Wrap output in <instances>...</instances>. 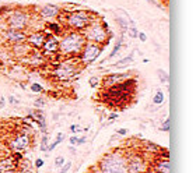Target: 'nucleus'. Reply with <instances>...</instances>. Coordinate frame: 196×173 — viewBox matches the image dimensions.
<instances>
[{
	"label": "nucleus",
	"instance_id": "1",
	"mask_svg": "<svg viewBox=\"0 0 196 173\" xmlns=\"http://www.w3.org/2000/svg\"><path fill=\"white\" fill-rule=\"evenodd\" d=\"M84 45H86L84 35H81L80 32H73L59 42V51L63 54H76L83 51Z\"/></svg>",
	"mask_w": 196,
	"mask_h": 173
},
{
	"label": "nucleus",
	"instance_id": "2",
	"mask_svg": "<svg viewBox=\"0 0 196 173\" xmlns=\"http://www.w3.org/2000/svg\"><path fill=\"white\" fill-rule=\"evenodd\" d=\"M101 173H127L126 159L120 154H109L100 163Z\"/></svg>",
	"mask_w": 196,
	"mask_h": 173
},
{
	"label": "nucleus",
	"instance_id": "3",
	"mask_svg": "<svg viewBox=\"0 0 196 173\" xmlns=\"http://www.w3.org/2000/svg\"><path fill=\"white\" fill-rule=\"evenodd\" d=\"M84 38L88 41H93V42H97V43H104L108 39V32H106V29L100 22H94V24H91L86 29Z\"/></svg>",
	"mask_w": 196,
	"mask_h": 173
},
{
	"label": "nucleus",
	"instance_id": "4",
	"mask_svg": "<svg viewBox=\"0 0 196 173\" xmlns=\"http://www.w3.org/2000/svg\"><path fill=\"white\" fill-rule=\"evenodd\" d=\"M77 73V64L76 61H63L58 66V69L55 70V76L59 80H69L73 76H76Z\"/></svg>",
	"mask_w": 196,
	"mask_h": 173
},
{
	"label": "nucleus",
	"instance_id": "5",
	"mask_svg": "<svg viewBox=\"0 0 196 173\" xmlns=\"http://www.w3.org/2000/svg\"><path fill=\"white\" fill-rule=\"evenodd\" d=\"M67 22L74 29H84L86 27L90 25V17L84 11H76V13H72L69 15Z\"/></svg>",
	"mask_w": 196,
	"mask_h": 173
},
{
	"label": "nucleus",
	"instance_id": "6",
	"mask_svg": "<svg viewBox=\"0 0 196 173\" xmlns=\"http://www.w3.org/2000/svg\"><path fill=\"white\" fill-rule=\"evenodd\" d=\"M100 54H101V47L95 43H88V45H84L83 51L80 52V57L84 64H90Z\"/></svg>",
	"mask_w": 196,
	"mask_h": 173
},
{
	"label": "nucleus",
	"instance_id": "7",
	"mask_svg": "<svg viewBox=\"0 0 196 173\" xmlns=\"http://www.w3.org/2000/svg\"><path fill=\"white\" fill-rule=\"evenodd\" d=\"M7 22H8L10 29H18L20 31V29H22L27 25V15L24 13L17 11V13H14V14L8 18Z\"/></svg>",
	"mask_w": 196,
	"mask_h": 173
},
{
	"label": "nucleus",
	"instance_id": "8",
	"mask_svg": "<svg viewBox=\"0 0 196 173\" xmlns=\"http://www.w3.org/2000/svg\"><path fill=\"white\" fill-rule=\"evenodd\" d=\"M126 169L127 173H143L146 170L144 161L139 156H134L129 162H126Z\"/></svg>",
	"mask_w": 196,
	"mask_h": 173
},
{
	"label": "nucleus",
	"instance_id": "9",
	"mask_svg": "<svg viewBox=\"0 0 196 173\" xmlns=\"http://www.w3.org/2000/svg\"><path fill=\"white\" fill-rule=\"evenodd\" d=\"M28 145H29L28 135H20V137H17L14 141L10 142V148L14 149L15 152H20V151H22V149H25Z\"/></svg>",
	"mask_w": 196,
	"mask_h": 173
},
{
	"label": "nucleus",
	"instance_id": "10",
	"mask_svg": "<svg viewBox=\"0 0 196 173\" xmlns=\"http://www.w3.org/2000/svg\"><path fill=\"white\" fill-rule=\"evenodd\" d=\"M130 76L129 73H123V74H111V76H106L105 80H104V85L105 86H112L118 83H122L123 80H126L127 77Z\"/></svg>",
	"mask_w": 196,
	"mask_h": 173
},
{
	"label": "nucleus",
	"instance_id": "11",
	"mask_svg": "<svg viewBox=\"0 0 196 173\" xmlns=\"http://www.w3.org/2000/svg\"><path fill=\"white\" fill-rule=\"evenodd\" d=\"M42 49H44V52L46 54L55 53L56 51H59V42H58V39H56L55 36H49L48 39H45Z\"/></svg>",
	"mask_w": 196,
	"mask_h": 173
},
{
	"label": "nucleus",
	"instance_id": "12",
	"mask_svg": "<svg viewBox=\"0 0 196 173\" xmlns=\"http://www.w3.org/2000/svg\"><path fill=\"white\" fill-rule=\"evenodd\" d=\"M6 36H7V39L10 42H14V43H21L27 39L25 34L22 32V31H18V29H8Z\"/></svg>",
	"mask_w": 196,
	"mask_h": 173
},
{
	"label": "nucleus",
	"instance_id": "13",
	"mask_svg": "<svg viewBox=\"0 0 196 173\" xmlns=\"http://www.w3.org/2000/svg\"><path fill=\"white\" fill-rule=\"evenodd\" d=\"M29 45H32L35 47H42L44 46V42H45V35L42 32H34L27 38Z\"/></svg>",
	"mask_w": 196,
	"mask_h": 173
},
{
	"label": "nucleus",
	"instance_id": "14",
	"mask_svg": "<svg viewBox=\"0 0 196 173\" xmlns=\"http://www.w3.org/2000/svg\"><path fill=\"white\" fill-rule=\"evenodd\" d=\"M15 169V163L13 162V159H3L0 162V173H11Z\"/></svg>",
	"mask_w": 196,
	"mask_h": 173
},
{
	"label": "nucleus",
	"instance_id": "15",
	"mask_svg": "<svg viewBox=\"0 0 196 173\" xmlns=\"http://www.w3.org/2000/svg\"><path fill=\"white\" fill-rule=\"evenodd\" d=\"M58 13H59V8L56 6H45V7L41 8V15L45 18L55 17V15H58Z\"/></svg>",
	"mask_w": 196,
	"mask_h": 173
},
{
	"label": "nucleus",
	"instance_id": "16",
	"mask_svg": "<svg viewBox=\"0 0 196 173\" xmlns=\"http://www.w3.org/2000/svg\"><path fill=\"white\" fill-rule=\"evenodd\" d=\"M156 169L160 173H170V161H161L158 165H156Z\"/></svg>",
	"mask_w": 196,
	"mask_h": 173
},
{
	"label": "nucleus",
	"instance_id": "17",
	"mask_svg": "<svg viewBox=\"0 0 196 173\" xmlns=\"http://www.w3.org/2000/svg\"><path fill=\"white\" fill-rule=\"evenodd\" d=\"M132 61H133V56H127V57H123L122 60H119L118 63H115V67L116 69H122V67H126V66L132 64Z\"/></svg>",
	"mask_w": 196,
	"mask_h": 173
},
{
	"label": "nucleus",
	"instance_id": "18",
	"mask_svg": "<svg viewBox=\"0 0 196 173\" xmlns=\"http://www.w3.org/2000/svg\"><path fill=\"white\" fill-rule=\"evenodd\" d=\"M122 36H120L119 39H118V42H116V45H115V47H113V51H112V53L109 54V57L108 59H112V57H115L116 54H118V52L120 51V47H122Z\"/></svg>",
	"mask_w": 196,
	"mask_h": 173
},
{
	"label": "nucleus",
	"instance_id": "19",
	"mask_svg": "<svg viewBox=\"0 0 196 173\" xmlns=\"http://www.w3.org/2000/svg\"><path fill=\"white\" fill-rule=\"evenodd\" d=\"M153 102L157 103V105H160L164 102V94L161 92V91H157L156 92V95H154V98H153Z\"/></svg>",
	"mask_w": 196,
	"mask_h": 173
},
{
	"label": "nucleus",
	"instance_id": "20",
	"mask_svg": "<svg viewBox=\"0 0 196 173\" xmlns=\"http://www.w3.org/2000/svg\"><path fill=\"white\" fill-rule=\"evenodd\" d=\"M158 76H160V81L161 83H168V73L167 71H164V70H158Z\"/></svg>",
	"mask_w": 196,
	"mask_h": 173
},
{
	"label": "nucleus",
	"instance_id": "21",
	"mask_svg": "<svg viewBox=\"0 0 196 173\" xmlns=\"http://www.w3.org/2000/svg\"><path fill=\"white\" fill-rule=\"evenodd\" d=\"M88 84H90V86H93V88H95V86L100 84V78H98L97 76H93L90 80H88Z\"/></svg>",
	"mask_w": 196,
	"mask_h": 173
},
{
	"label": "nucleus",
	"instance_id": "22",
	"mask_svg": "<svg viewBox=\"0 0 196 173\" xmlns=\"http://www.w3.org/2000/svg\"><path fill=\"white\" fill-rule=\"evenodd\" d=\"M62 165H65V158H63V156H58V158L55 159V166L60 168Z\"/></svg>",
	"mask_w": 196,
	"mask_h": 173
},
{
	"label": "nucleus",
	"instance_id": "23",
	"mask_svg": "<svg viewBox=\"0 0 196 173\" xmlns=\"http://www.w3.org/2000/svg\"><path fill=\"white\" fill-rule=\"evenodd\" d=\"M46 148H48V135H44L42 137V142H41V149L46 151Z\"/></svg>",
	"mask_w": 196,
	"mask_h": 173
},
{
	"label": "nucleus",
	"instance_id": "24",
	"mask_svg": "<svg viewBox=\"0 0 196 173\" xmlns=\"http://www.w3.org/2000/svg\"><path fill=\"white\" fill-rule=\"evenodd\" d=\"M42 90H44V88H42L39 84H32V85H31V91H32V92H42Z\"/></svg>",
	"mask_w": 196,
	"mask_h": 173
},
{
	"label": "nucleus",
	"instance_id": "25",
	"mask_svg": "<svg viewBox=\"0 0 196 173\" xmlns=\"http://www.w3.org/2000/svg\"><path fill=\"white\" fill-rule=\"evenodd\" d=\"M60 168H62V169H60V173H66V172H69V169L72 168V162H67L66 165H62Z\"/></svg>",
	"mask_w": 196,
	"mask_h": 173
},
{
	"label": "nucleus",
	"instance_id": "26",
	"mask_svg": "<svg viewBox=\"0 0 196 173\" xmlns=\"http://www.w3.org/2000/svg\"><path fill=\"white\" fill-rule=\"evenodd\" d=\"M49 29H52V31L56 34L60 32V27H59L58 24H49Z\"/></svg>",
	"mask_w": 196,
	"mask_h": 173
},
{
	"label": "nucleus",
	"instance_id": "27",
	"mask_svg": "<svg viewBox=\"0 0 196 173\" xmlns=\"http://www.w3.org/2000/svg\"><path fill=\"white\" fill-rule=\"evenodd\" d=\"M137 29H136V27H132L130 29H129V35H130V38H136L137 36Z\"/></svg>",
	"mask_w": 196,
	"mask_h": 173
},
{
	"label": "nucleus",
	"instance_id": "28",
	"mask_svg": "<svg viewBox=\"0 0 196 173\" xmlns=\"http://www.w3.org/2000/svg\"><path fill=\"white\" fill-rule=\"evenodd\" d=\"M34 105H35V106H44V105H45V101L42 99V98H39V99H36V101L34 102Z\"/></svg>",
	"mask_w": 196,
	"mask_h": 173
},
{
	"label": "nucleus",
	"instance_id": "29",
	"mask_svg": "<svg viewBox=\"0 0 196 173\" xmlns=\"http://www.w3.org/2000/svg\"><path fill=\"white\" fill-rule=\"evenodd\" d=\"M163 131H170V119L165 120V123H164V126H163Z\"/></svg>",
	"mask_w": 196,
	"mask_h": 173
},
{
	"label": "nucleus",
	"instance_id": "30",
	"mask_svg": "<svg viewBox=\"0 0 196 173\" xmlns=\"http://www.w3.org/2000/svg\"><path fill=\"white\" fill-rule=\"evenodd\" d=\"M137 36L140 38V41H142V42H146V41H147V36H146V34H143V32H139Z\"/></svg>",
	"mask_w": 196,
	"mask_h": 173
},
{
	"label": "nucleus",
	"instance_id": "31",
	"mask_svg": "<svg viewBox=\"0 0 196 173\" xmlns=\"http://www.w3.org/2000/svg\"><path fill=\"white\" fill-rule=\"evenodd\" d=\"M35 166H36V168H42V166H44V161H42V159H36V161H35Z\"/></svg>",
	"mask_w": 196,
	"mask_h": 173
},
{
	"label": "nucleus",
	"instance_id": "32",
	"mask_svg": "<svg viewBox=\"0 0 196 173\" xmlns=\"http://www.w3.org/2000/svg\"><path fill=\"white\" fill-rule=\"evenodd\" d=\"M77 141H79V138H77V137H74V135H73V137H70V144H72V145H77Z\"/></svg>",
	"mask_w": 196,
	"mask_h": 173
},
{
	"label": "nucleus",
	"instance_id": "33",
	"mask_svg": "<svg viewBox=\"0 0 196 173\" xmlns=\"http://www.w3.org/2000/svg\"><path fill=\"white\" fill-rule=\"evenodd\" d=\"M70 130H72V133H77V131L80 130V127L76 126V124H73V126H70Z\"/></svg>",
	"mask_w": 196,
	"mask_h": 173
},
{
	"label": "nucleus",
	"instance_id": "34",
	"mask_svg": "<svg viewBox=\"0 0 196 173\" xmlns=\"http://www.w3.org/2000/svg\"><path fill=\"white\" fill-rule=\"evenodd\" d=\"M126 133H127L126 129H119V130H118V134H119V135H125Z\"/></svg>",
	"mask_w": 196,
	"mask_h": 173
},
{
	"label": "nucleus",
	"instance_id": "35",
	"mask_svg": "<svg viewBox=\"0 0 196 173\" xmlns=\"http://www.w3.org/2000/svg\"><path fill=\"white\" fill-rule=\"evenodd\" d=\"M87 141V138L86 137H83V138H79V141H77V145H81V144H84Z\"/></svg>",
	"mask_w": 196,
	"mask_h": 173
},
{
	"label": "nucleus",
	"instance_id": "36",
	"mask_svg": "<svg viewBox=\"0 0 196 173\" xmlns=\"http://www.w3.org/2000/svg\"><path fill=\"white\" fill-rule=\"evenodd\" d=\"M4 105H6V99H4V98H0V108L3 109Z\"/></svg>",
	"mask_w": 196,
	"mask_h": 173
},
{
	"label": "nucleus",
	"instance_id": "37",
	"mask_svg": "<svg viewBox=\"0 0 196 173\" xmlns=\"http://www.w3.org/2000/svg\"><path fill=\"white\" fill-rule=\"evenodd\" d=\"M118 22H119V24H120L122 27H123V28H126V22H125L123 20H122V18H118Z\"/></svg>",
	"mask_w": 196,
	"mask_h": 173
},
{
	"label": "nucleus",
	"instance_id": "38",
	"mask_svg": "<svg viewBox=\"0 0 196 173\" xmlns=\"http://www.w3.org/2000/svg\"><path fill=\"white\" fill-rule=\"evenodd\" d=\"M8 102H10V103H18V101H15L13 96H8Z\"/></svg>",
	"mask_w": 196,
	"mask_h": 173
},
{
	"label": "nucleus",
	"instance_id": "39",
	"mask_svg": "<svg viewBox=\"0 0 196 173\" xmlns=\"http://www.w3.org/2000/svg\"><path fill=\"white\" fill-rule=\"evenodd\" d=\"M116 117H118V115H116V113H112V115H109L108 119H109V120H112V119H116Z\"/></svg>",
	"mask_w": 196,
	"mask_h": 173
},
{
	"label": "nucleus",
	"instance_id": "40",
	"mask_svg": "<svg viewBox=\"0 0 196 173\" xmlns=\"http://www.w3.org/2000/svg\"><path fill=\"white\" fill-rule=\"evenodd\" d=\"M147 2H150L151 4H156V2H154V0H147Z\"/></svg>",
	"mask_w": 196,
	"mask_h": 173
}]
</instances>
